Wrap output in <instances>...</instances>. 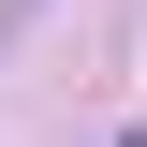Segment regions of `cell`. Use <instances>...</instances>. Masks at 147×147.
<instances>
[{
	"mask_svg": "<svg viewBox=\"0 0 147 147\" xmlns=\"http://www.w3.org/2000/svg\"><path fill=\"white\" fill-rule=\"evenodd\" d=\"M132 147H147V132H132Z\"/></svg>",
	"mask_w": 147,
	"mask_h": 147,
	"instance_id": "6da1fadb",
	"label": "cell"
}]
</instances>
